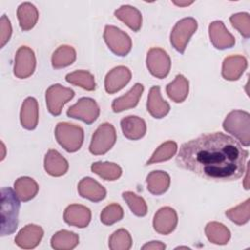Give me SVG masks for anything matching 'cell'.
I'll return each instance as SVG.
<instances>
[{
	"label": "cell",
	"mask_w": 250,
	"mask_h": 250,
	"mask_svg": "<svg viewBox=\"0 0 250 250\" xmlns=\"http://www.w3.org/2000/svg\"><path fill=\"white\" fill-rule=\"evenodd\" d=\"M247 157L248 151L234 138L214 132L183 144L176 163L206 180L229 182L243 176Z\"/></svg>",
	"instance_id": "6da1fadb"
},
{
	"label": "cell",
	"mask_w": 250,
	"mask_h": 250,
	"mask_svg": "<svg viewBox=\"0 0 250 250\" xmlns=\"http://www.w3.org/2000/svg\"><path fill=\"white\" fill-rule=\"evenodd\" d=\"M20 198L11 188H1V236L14 233L19 224Z\"/></svg>",
	"instance_id": "7a4b0ae2"
},
{
	"label": "cell",
	"mask_w": 250,
	"mask_h": 250,
	"mask_svg": "<svg viewBox=\"0 0 250 250\" xmlns=\"http://www.w3.org/2000/svg\"><path fill=\"white\" fill-rule=\"evenodd\" d=\"M226 132L234 136L244 146L250 145V114L243 110L230 111L223 122Z\"/></svg>",
	"instance_id": "3957f363"
},
{
	"label": "cell",
	"mask_w": 250,
	"mask_h": 250,
	"mask_svg": "<svg viewBox=\"0 0 250 250\" xmlns=\"http://www.w3.org/2000/svg\"><path fill=\"white\" fill-rule=\"evenodd\" d=\"M55 137L60 146L68 152L77 151L84 141V131L80 126L60 122L55 129Z\"/></svg>",
	"instance_id": "277c9868"
},
{
	"label": "cell",
	"mask_w": 250,
	"mask_h": 250,
	"mask_svg": "<svg viewBox=\"0 0 250 250\" xmlns=\"http://www.w3.org/2000/svg\"><path fill=\"white\" fill-rule=\"evenodd\" d=\"M197 29V21L193 18H184L177 21L170 34V42L174 49L184 54L190 37Z\"/></svg>",
	"instance_id": "5b68a950"
},
{
	"label": "cell",
	"mask_w": 250,
	"mask_h": 250,
	"mask_svg": "<svg viewBox=\"0 0 250 250\" xmlns=\"http://www.w3.org/2000/svg\"><path fill=\"white\" fill-rule=\"evenodd\" d=\"M116 142V131L112 124H101L92 136L89 150L94 155L106 153Z\"/></svg>",
	"instance_id": "8992f818"
},
{
	"label": "cell",
	"mask_w": 250,
	"mask_h": 250,
	"mask_svg": "<svg viewBox=\"0 0 250 250\" xmlns=\"http://www.w3.org/2000/svg\"><path fill=\"white\" fill-rule=\"evenodd\" d=\"M104 39L109 50L119 57L128 55L132 49V40L130 36L113 25H105Z\"/></svg>",
	"instance_id": "52a82bcc"
},
{
	"label": "cell",
	"mask_w": 250,
	"mask_h": 250,
	"mask_svg": "<svg viewBox=\"0 0 250 250\" xmlns=\"http://www.w3.org/2000/svg\"><path fill=\"white\" fill-rule=\"evenodd\" d=\"M74 97V91L61 84L51 85L46 91V104L49 112L58 116L61 114L64 104Z\"/></svg>",
	"instance_id": "ba28073f"
},
{
	"label": "cell",
	"mask_w": 250,
	"mask_h": 250,
	"mask_svg": "<svg viewBox=\"0 0 250 250\" xmlns=\"http://www.w3.org/2000/svg\"><path fill=\"white\" fill-rule=\"evenodd\" d=\"M66 115L81 120L86 124H92L100 115V107L95 100L84 97L67 109Z\"/></svg>",
	"instance_id": "9c48e42d"
},
{
	"label": "cell",
	"mask_w": 250,
	"mask_h": 250,
	"mask_svg": "<svg viewBox=\"0 0 250 250\" xmlns=\"http://www.w3.org/2000/svg\"><path fill=\"white\" fill-rule=\"evenodd\" d=\"M146 67L157 78H165L171 68V60L161 48H151L146 55Z\"/></svg>",
	"instance_id": "30bf717a"
},
{
	"label": "cell",
	"mask_w": 250,
	"mask_h": 250,
	"mask_svg": "<svg viewBox=\"0 0 250 250\" xmlns=\"http://www.w3.org/2000/svg\"><path fill=\"white\" fill-rule=\"evenodd\" d=\"M36 66V58L34 52L27 46H21L18 49L15 56L14 74L21 79L31 76Z\"/></svg>",
	"instance_id": "8fae6325"
},
{
	"label": "cell",
	"mask_w": 250,
	"mask_h": 250,
	"mask_svg": "<svg viewBox=\"0 0 250 250\" xmlns=\"http://www.w3.org/2000/svg\"><path fill=\"white\" fill-rule=\"evenodd\" d=\"M178 215L177 212L169 207L165 206L160 208L153 218V229L159 234L167 235L171 233L177 227Z\"/></svg>",
	"instance_id": "7c38bea8"
},
{
	"label": "cell",
	"mask_w": 250,
	"mask_h": 250,
	"mask_svg": "<svg viewBox=\"0 0 250 250\" xmlns=\"http://www.w3.org/2000/svg\"><path fill=\"white\" fill-rule=\"evenodd\" d=\"M210 41L216 49L225 50L235 44L233 35L227 29L222 21H215L209 25Z\"/></svg>",
	"instance_id": "4fadbf2b"
},
{
	"label": "cell",
	"mask_w": 250,
	"mask_h": 250,
	"mask_svg": "<svg viewBox=\"0 0 250 250\" xmlns=\"http://www.w3.org/2000/svg\"><path fill=\"white\" fill-rule=\"evenodd\" d=\"M132 73L126 66L119 65L112 68L104 78V89L108 94H114L124 88L131 80Z\"/></svg>",
	"instance_id": "5bb4252c"
},
{
	"label": "cell",
	"mask_w": 250,
	"mask_h": 250,
	"mask_svg": "<svg viewBox=\"0 0 250 250\" xmlns=\"http://www.w3.org/2000/svg\"><path fill=\"white\" fill-rule=\"evenodd\" d=\"M44 231L43 229L37 225L29 224L23 227L15 238L16 244L23 249L35 248L41 241Z\"/></svg>",
	"instance_id": "9a60e30c"
},
{
	"label": "cell",
	"mask_w": 250,
	"mask_h": 250,
	"mask_svg": "<svg viewBox=\"0 0 250 250\" xmlns=\"http://www.w3.org/2000/svg\"><path fill=\"white\" fill-rule=\"evenodd\" d=\"M63 220L69 226L86 228L91 221V211L84 205L71 204L64 210Z\"/></svg>",
	"instance_id": "2e32d148"
},
{
	"label": "cell",
	"mask_w": 250,
	"mask_h": 250,
	"mask_svg": "<svg viewBox=\"0 0 250 250\" xmlns=\"http://www.w3.org/2000/svg\"><path fill=\"white\" fill-rule=\"evenodd\" d=\"M247 68V60L240 55L227 57L222 65V76L226 80H238Z\"/></svg>",
	"instance_id": "e0dca14e"
},
{
	"label": "cell",
	"mask_w": 250,
	"mask_h": 250,
	"mask_svg": "<svg viewBox=\"0 0 250 250\" xmlns=\"http://www.w3.org/2000/svg\"><path fill=\"white\" fill-rule=\"evenodd\" d=\"M146 109L152 117L157 119L163 118L169 113L170 105L162 99L159 86H152L150 88L147 96Z\"/></svg>",
	"instance_id": "ac0fdd59"
},
{
	"label": "cell",
	"mask_w": 250,
	"mask_h": 250,
	"mask_svg": "<svg viewBox=\"0 0 250 250\" xmlns=\"http://www.w3.org/2000/svg\"><path fill=\"white\" fill-rule=\"evenodd\" d=\"M77 189L81 197L89 199L93 202L102 201L106 195L105 188L96 180L90 177H85L80 180L77 186Z\"/></svg>",
	"instance_id": "d6986e66"
},
{
	"label": "cell",
	"mask_w": 250,
	"mask_h": 250,
	"mask_svg": "<svg viewBox=\"0 0 250 250\" xmlns=\"http://www.w3.org/2000/svg\"><path fill=\"white\" fill-rule=\"evenodd\" d=\"M120 125L123 135L129 140H140L146 135V132L145 120L135 115L123 117L120 121Z\"/></svg>",
	"instance_id": "ffe728a7"
},
{
	"label": "cell",
	"mask_w": 250,
	"mask_h": 250,
	"mask_svg": "<svg viewBox=\"0 0 250 250\" xmlns=\"http://www.w3.org/2000/svg\"><path fill=\"white\" fill-rule=\"evenodd\" d=\"M45 171L53 177H61L68 170L67 160L56 149H49L44 158Z\"/></svg>",
	"instance_id": "44dd1931"
},
{
	"label": "cell",
	"mask_w": 250,
	"mask_h": 250,
	"mask_svg": "<svg viewBox=\"0 0 250 250\" xmlns=\"http://www.w3.org/2000/svg\"><path fill=\"white\" fill-rule=\"evenodd\" d=\"M144 92V86L141 83H136L133 88L125 95L113 100L111 108L114 112H121L126 109L135 107Z\"/></svg>",
	"instance_id": "7402d4cb"
},
{
	"label": "cell",
	"mask_w": 250,
	"mask_h": 250,
	"mask_svg": "<svg viewBox=\"0 0 250 250\" xmlns=\"http://www.w3.org/2000/svg\"><path fill=\"white\" fill-rule=\"evenodd\" d=\"M21 126L26 130H33L38 124V103L32 98H26L21 108Z\"/></svg>",
	"instance_id": "603a6c76"
},
{
	"label": "cell",
	"mask_w": 250,
	"mask_h": 250,
	"mask_svg": "<svg viewBox=\"0 0 250 250\" xmlns=\"http://www.w3.org/2000/svg\"><path fill=\"white\" fill-rule=\"evenodd\" d=\"M147 190L153 195H161L170 187V176L164 171H152L146 177Z\"/></svg>",
	"instance_id": "cb8c5ba5"
},
{
	"label": "cell",
	"mask_w": 250,
	"mask_h": 250,
	"mask_svg": "<svg viewBox=\"0 0 250 250\" xmlns=\"http://www.w3.org/2000/svg\"><path fill=\"white\" fill-rule=\"evenodd\" d=\"M17 16L21 28L23 31H27L34 27L38 21L39 14L34 5L29 2H24L19 6Z\"/></svg>",
	"instance_id": "d4e9b609"
},
{
	"label": "cell",
	"mask_w": 250,
	"mask_h": 250,
	"mask_svg": "<svg viewBox=\"0 0 250 250\" xmlns=\"http://www.w3.org/2000/svg\"><path fill=\"white\" fill-rule=\"evenodd\" d=\"M188 80L183 74H178L175 79L166 86L168 97L175 103H183L188 95Z\"/></svg>",
	"instance_id": "484cf974"
},
{
	"label": "cell",
	"mask_w": 250,
	"mask_h": 250,
	"mask_svg": "<svg viewBox=\"0 0 250 250\" xmlns=\"http://www.w3.org/2000/svg\"><path fill=\"white\" fill-rule=\"evenodd\" d=\"M114 16L133 31H139L142 26V14L135 7L129 5L121 6L114 12Z\"/></svg>",
	"instance_id": "4316f807"
},
{
	"label": "cell",
	"mask_w": 250,
	"mask_h": 250,
	"mask_svg": "<svg viewBox=\"0 0 250 250\" xmlns=\"http://www.w3.org/2000/svg\"><path fill=\"white\" fill-rule=\"evenodd\" d=\"M38 189L37 183L29 177H21L14 184V190L20 200L23 202L31 200L37 194Z\"/></svg>",
	"instance_id": "83f0119b"
},
{
	"label": "cell",
	"mask_w": 250,
	"mask_h": 250,
	"mask_svg": "<svg viewBox=\"0 0 250 250\" xmlns=\"http://www.w3.org/2000/svg\"><path fill=\"white\" fill-rule=\"evenodd\" d=\"M79 243V236L73 231L62 229L51 238V246L56 250H70Z\"/></svg>",
	"instance_id": "f1b7e54d"
},
{
	"label": "cell",
	"mask_w": 250,
	"mask_h": 250,
	"mask_svg": "<svg viewBox=\"0 0 250 250\" xmlns=\"http://www.w3.org/2000/svg\"><path fill=\"white\" fill-rule=\"evenodd\" d=\"M205 234L208 240L214 244H227L230 238L229 229L218 222H210L205 227Z\"/></svg>",
	"instance_id": "f546056e"
},
{
	"label": "cell",
	"mask_w": 250,
	"mask_h": 250,
	"mask_svg": "<svg viewBox=\"0 0 250 250\" xmlns=\"http://www.w3.org/2000/svg\"><path fill=\"white\" fill-rule=\"evenodd\" d=\"M76 60V52L68 45L60 46L52 55V65L56 69L66 67Z\"/></svg>",
	"instance_id": "4dcf8cb0"
},
{
	"label": "cell",
	"mask_w": 250,
	"mask_h": 250,
	"mask_svg": "<svg viewBox=\"0 0 250 250\" xmlns=\"http://www.w3.org/2000/svg\"><path fill=\"white\" fill-rule=\"evenodd\" d=\"M91 170L105 181H115L122 174L120 166L113 162H94L91 165Z\"/></svg>",
	"instance_id": "1f68e13d"
},
{
	"label": "cell",
	"mask_w": 250,
	"mask_h": 250,
	"mask_svg": "<svg viewBox=\"0 0 250 250\" xmlns=\"http://www.w3.org/2000/svg\"><path fill=\"white\" fill-rule=\"evenodd\" d=\"M65 80L67 83L79 86L87 91H94L96 89V82L94 75L87 70H76L66 74Z\"/></svg>",
	"instance_id": "d6a6232c"
},
{
	"label": "cell",
	"mask_w": 250,
	"mask_h": 250,
	"mask_svg": "<svg viewBox=\"0 0 250 250\" xmlns=\"http://www.w3.org/2000/svg\"><path fill=\"white\" fill-rule=\"evenodd\" d=\"M177 149H178V146H177V143L174 141H167L161 144L153 152L151 157L147 160L146 165L169 160L176 154Z\"/></svg>",
	"instance_id": "836d02e7"
},
{
	"label": "cell",
	"mask_w": 250,
	"mask_h": 250,
	"mask_svg": "<svg viewBox=\"0 0 250 250\" xmlns=\"http://www.w3.org/2000/svg\"><path fill=\"white\" fill-rule=\"evenodd\" d=\"M226 216L236 225H244L250 218V200L247 198L239 205L226 211Z\"/></svg>",
	"instance_id": "e575fe53"
},
{
	"label": "cell",
	"mask_w": 250,
	"mask_h": 250,
	"mask_svg": "<svg viewBox=\"0 0 250 250\" xmlns=\"http://www.w3.org/2000/svg\"><path fill=\"white\" fill-rule=\"evenodd\" d=\"M108 246L111 250H129L132 247L131 234L125 229L115 230L108 239Z\"/></svg>",
	"instance_id": "d590c367"
},
{
	"label": "cell",
	"mask_w": 250,
	"mask_h": 250,
	"mask_svg": "<svg viewBox=\"0 0 250 250\" xmlns=\"http://www.w3.org/2000/svg\"><path fill=\"white\" fill-rule=\"evenodd\" d=\"M123 199L128 204L132 213L138 217H144L147 213V205L143 197L137 195L132 191H124L122 193Z\"/></svg>",
	"instance_id": "8d00e7d4"
},
{
	"label": "cell",
	"mask_w": 250,
	"mask_h": 250,
	"mask_svg": "<svg viewBox=\"0 0 250 250\" xmlns=\"http://www.w3.org/2000/svg\"><path fill=\"white\" fill-rule=\"evenodd\" d=\"M124 212L122 207L117 203H111L105 206L101 213V222L104 225L110 226L123 218Z\"/></svg>",
	"instance_id": "74e56055"
},
{
	"label": "cell",
	"mask_w": 250,
	"mask_h": 250,
	"mask_svg": "<svg viewBox=\"0 0 250 250\" xmlns=\"http://www.w3.org/2000/svg\"><path fill=\"white\" fill-rule=\"evenodd\" d=\"M229 21L234 28H236L239 33L244 38H249L250 36V16L248 13H237L230 16Z\"/></svg>",
	"instance_id": "f35d334b"
},
{
	"label": "cell",
	"mask_w": 250,
	"mask_h": 250,
	"mask_svg": "<svg viewBox=\"0 0 250 250\" xmlns=\"http://www.w3.org/2000/svg\"><path fill=\"white\" fill-rule=\"evenodd\" d=\"M12 35V25L6 15H3L0 20V47L3 48L10 40Z\"/></svg>",
	"instance_id": "ab89813d"
},
{
	"label": "cell",
	"mask_w": 250,
	"mask_h": 250,
	"mask_svg": "<svg viewBox=\"0 0 250 250\" xmlns=\"http://www.w3.org/2000/svg\"><path fill=\"white\" fill-rule=\"evenodd\" d=\"M166 248V245L161 241H149L142 246L143 250H163Z\"/></svg>",
	"instance_id": "60d3db41"
},
{
	"label": "cell",
	"mask_w": 250,
	"mask_h": 250,
	"mask_svg": "<svg viewBox=\"0 0 250 250\" xmlns=\"http://www.w3.org/2000/svg\"><path fill=\"white\" fill-rule=\"evenodd\" d=\"M173 3L177 6H180V7H186V6H188V5L192 4L193 2L192 1H173Z\"/></svg>",
	"instance_id": "b9f144b4"
},
{
	"label": "cell",
	"mask_w": 250,
	"mask_h": 250,
	"mask_svg": "<svg viewBox=\"0 0 250 250\" xmlns=\"http://www.w3.org/2000/svg\"><path fill=\"white\" fill-rule=\"evenodd\" d=\"M1 147H2V155H1V160L4 159L5 157V146H4V143L1 142Z\"/></svg>",
	"instance_id": "7bdbcfd3"
}]
</instances>
